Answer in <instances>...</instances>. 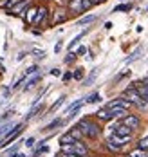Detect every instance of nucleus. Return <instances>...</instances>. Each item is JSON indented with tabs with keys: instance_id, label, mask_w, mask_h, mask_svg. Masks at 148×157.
<instances>
[{
	"instance_id": "obj_7",
	"label": "nucleus",
	"mask_w": 148,
	"mask_h": 157,
	"mask_svg": "<svg viewBox=\"0 0 148 157\" xmlns=\"http://www.w3.org/2000/svg\"><path fill=\"white\" fill-rule=\"evenodd\" d=\"M33 6V0H20L13 9H9V15H15V16H24L25 11Z\"/></svg>"
},
{
	"instance_id": "obj_44",
	"label": "nucleus",
	"mask_w": 148,
	"mask_h": 157,
	"mask_svg": "<svg viewBox=\"0 0 148 157\" xmlns=\"http://www.w3.org/2000/svg\"><path fill=\"white\" fill-rule=\"evenodd\" d=\"M139 83H141V85H145V87H148V76H146V78H143Z\"/></svg>"
},
{
	"instance_id": "obj_29",
	"label": "nucleus",
	"mask_w": 148,
	"mask_h": 157,
	"mask_svg": "<svg viewBox=\"0 0 148 157\" xmlns=\"http://www.w3.org/2000/svg\"><path fill=\"white\" fill-rule=\"evenodd\" d=\"M47 152H49V146H45V144L44 146H38L33 152V157H38V155H42V154H47Z\"/></svg>"
},
{
	"instance_id": "obj_15",
	"label": "nucleus",
	"mask_w": 148,
	"mask_h": 157,
	"mask_svg": "<svg viewBox=\"0 0 148 157\" xmlns=\"http://www.w3.org/2000/svg\"><path fill=\"white\" fill-rule=\"evenodd\" d=\"M36 11H38V7L36 6H31L27 11H25V15H24V20L29 24V25H33V22H34V16H36Z\"/></svg>"
},
{
	"instance_id": "obj_27",
	"label": "nucleus",
	"mask_w": 148,
	"mask_h": 157,
	"mask_svg": "<svg viewBox=\"0 0 148 157\" xmlns=\"http://www.w3.org/2000/svg\"><path fill=\"white\" fill-rule=\"evenodd\" d=\"M105 146H107V150H110V152H114V154H119V152L123 150V148H119L117 144H114V143H112V141H108V139L105 141Z\"/></svg>"
},
{
	"instance_id": "obj_34",
	"label": "nucleus",
	"mask_w": 148,
	"mask_h": 157,
	"mask_svg": "<svg viewBox=\"0 0 148 157\" xmlns=\"http://www.w3.org/2000/svg\"><path fill=\"white\" fill-rule=\"evenodd\" d=\"M76 58H78V56H76L74 52H70V51H69V54L65 56V60H63V62H65V63H72L74 60H76Z\"/></svg>"
},
{
	"instance_id": "obj_11",
	"label": "nucleus",
	"mask_w": 148,
	"mask_h": 157,
	"mask_svg": "<svg viewBox=\"0 0 148 157\" xmlns=\"http://www.w3.org/2000/svg\"><path fill=\"white\" fill-rule=\"evenodd\" d=\"M40 81H42V74H40V72H36V74H33V76H29V79H25V85L22 87V90H24V92L31 90V89H34Z\"/></svg>"
},
{
	"instance_id": "obj_16",
	"label": "nucleus",
	"mask_w": 148,
	"mask_h": 157,
	"mask_svg": "<svg viewBox=\"0 0 148 157\" xmlns=\"http://www.w3.org/2000/svg\"><path fill=\"white\" fill-rule=\"evenodd\" d=\"M65 99H67V96H60V98H58V99H56V101L51 105L49 109H47V114H52V112H56V110H58L60 107H62V105H63V103H65Z\"/></svg>"
},
{
	"instance_id": "obj_8",
	"label": "nucleus",
	"mask_w": 148,
	"mask_h": 157,
	"mask_svg": "<svg viewBox=\"0 0 148 157\" xmlns=\"http://www.w3.org/2000/svg\"><path fill=\"white\" fill-rule=\"evenodd\" d=\"M107 139H108V141H112L114 144H117L119 148H125V146L132 141V136H116V134H110Z\"/></svg>"
},
{
	"instance_id": "obj_35",
	"label": "nucleus",
	"mask_w": 148,
	"mask_h": 157,
	"mask_svg": "<svg viewBox=\"0 0 148 157\" xmlns=\"http://www.w3.org/2000/svg\"><path fill=\"white\" fill-rule=\"evenodd\" d=\"M24 144H25L27 148H33L34 144H36V139H34V137H27V139H25V143H24Z\"/></svg>"
},
{
	"instance_id": "obj_4",
	"label": "nucleus",
	"mask_w": 148,
	"mask_h": 157,
	"mask_svg": "<svg viewBox=\"0 0 148 157\" xmlns=\"http://www.w3.org/2000/svg\"><path fill=\"white\" fill-rule=\"evenodd\" d=\"M123 98L128 101V103H132V107H135V109H139V110H146L148 109V103H145L143 101V98L139 96V92L135 90V87L132 85V87H128L127 90H123Z\"/></svg>"
},
{
	"instance_id": "obj_6",
	"label": "nucleus",
	"mask_w": 148,
	"mask_h": 157,
	"mask_svg": "<svg viewBox=\"0 0 148 157\" xmlns=\"http://www.w3.org/2000/svg\"><path fill=\"white\" fill-rule=\"evenodd\" d=\"M119 123L125 126H128L130 130H137L139 126H141V119H139V116L137 114H127L125 117H121L119 119Z\"/></svg>"
},
{
	"instance_id": "obj_43",
	"label": "nucleus",
	"mask_w": 148,
	"mask_h": 157,
	"mask_svg": "<svg viewBox=\"0 0 148 157\" xmlns=\"http://www.w3.org/2000/svg\"><path fill=\"white\" fill-rule=\"evenodd\" d=\"M103 2H105V0H90L92 6H98V4H103Z\"/></svg>"
},
{
	"instance_id": "obj_21",
	"label": "nucleus",
	"mask_w": 148,
	"mask_h": 157,
	"mask_svg": "<svg viewBox=\"0 0 148 157\" xmlns=\"http://www.w3.org/2000/svg\"><path fill=\"white\" fill-rule=\"evenodd\" d=\"M62 123H63V119H60V117H56V119H52V121H51L49 125H45V126H44V132H51V130H54L56 126H60Z\"/></svg>"
},
{
	"instance_id": "obj_5",
	"label": "nucleus",
	"mask_w": 148,
	"mask_h": 157,
	"mask_svg": "<svg viewBox=\"0 0 148 157\" xmlns=\"http://www.w3.org/2000/svg\"><path fill=\"white\" fill-rule=\"evenodd\" d=\"M47 16H49V9L45 6H40L38 11H36V16H34V22L33 25L34 27H40V25H51L47 22Z\"/></svg>"
},
{
	"instance_id": "obj_22",
	"label": "nucleus",
	"mask_w": 148,
	"mask_h": 157,
	"mask_svg": "<svg viewBox=\"0 0 148 157\" xmlns=\"http://www.w3.org/2000/svg\"><path fill=\"white\" fill-rule=\"evenodd\" d=\"M103 98H101V94L99 92H94V94H90V96H87L85 98V103H89V105H92V103H99Z\"/></svg>"
},
{
	"instance_id": "obj_2",
	"label": "nucleus",
	"mask_w": 148,
	"mask_h": 157,
	"mask_svg": "<svg viewBox=\"0 0 148 157\" xmlns=\"http://www.w3.org/2000/svg\"><path fill=\"white\" fill-rule=\"evenodd\" d=\"M24 128H25V123H17V125L13 126V128L7 132V136H4V137L0 139V150H4V148L11 146L13 143H17L18 137H20L22 132H24Z\"/></svg>"
},
{
	"instance_id": "obj_3",
	"label": "nucleus",
	"mask_w": 148,
	"mask_h": 157,
	"mask_svg": "<svg viewBox=\"0 0 148 157\" xmlns=\"http://www.w3.org/2000/svg\"><path fill=\"white\" fill-rule=\"evenodd\" d=\"M60 152L62 154H72L78 157H87L89 155V146L83 141H74L72 144H60Z\"/></svg>"
},
{
	"instance_id": "obj_33",
	"label": "nucleus",
	"mask_w": 148,
	"mask_h": 157,
	"mask_svg": "<svg viewBox=\"0 0 148 157\" xmlns=\"http://www.w3.org/2000/svg\"><path fill=\"white\" fill-rule=\"evenodd\" d=\"M87 52H89V49L85 47V45H80V47L76 49V52H74V54H76V56H83V54H87Z\"/></svg>"
},
{
	"instance_id": "obj_9",
	"label": "nucleus",
	"mask_w": 148,
	"mask_h": 157,
	"mask_svg": "<svg viewBox=\"0 0 148 157\" xmlns=\"http://www.w3.org/2000/svg\"><path fill=\"white\" fill-rule=\"evenodd\" d=\"M112 107H123V109L130 110L132 109V103H128L123 96H119V98H116V99H112V101H108L107 105H105V109H112Z\"/></svg>"
},
{
	"instance_id": "obj_32",
	"label": "nucleus",
	"mask_w": 148,
	"mask_h": 157,
	"mask_svg": "<svg viewBox=\"0 0 148 157\" xmlns=\"http://www.w3.org/2000/svg\"><path fill=\"white\" fill-rule=\"evenodd\" d=\"M130 9H132V4H119V6L114 7V13H117V11H130Z\"/></svg>"
},
{
	"instance_id": "obj_31",
	"label": "nucleus",
	"mask_w": 148,
	"mask_h": 157,
	"mask_svg": "<svg viewBox=\"0 0 148 157\" xmlns=\"http://www.w3.org/2000/svg\"><path fill=\"white\" fill-rule=\"evenodd\" d=\"M137 148H139V150H146L148 152V136L137 141Z\"/></svg>"
},
{
	"instance_id": "obj_25",
	"label": "nucleus",
	"mask_w": 148,
	"mask_h": 157,
	"mask_svg": "<svg viewBox=\"0 0 148 157\" xmlns=\"http://www.w3.org/2000/svg\"><path fill=\"white\" fill-rule=\"evenodd\" d=\"M141 52H143V49H141V47H137V49H135V51H134V52L130 54V56H128V58L125 60V63H132V62H135V60H139Z\"/></svg>"
},
{
	"instance_id": "obj_20",
	"label": "nucleus",
	"mask_w": 148,
	"mask_h": 157,
	"mask_svg": "<svg viewBox=\"0 0 148 157\" xmlns=\"http://www.w3.org/2000/svg\"><path fill=\"white\" fill-rule=\"evenodd\" d=\"M69 9H70V11H74V13H83L82 0H70V2H69Z\"/></svg>"
},
{
	"instance_id": "obj_42",
	"label": "nucleus",
	"mask_w": 148,
	"mask_h": 157,
	"mask_svg": "<svg viewBox=\"0 0 148 157\" xmlns=\"http://www.w3.org/2000/svg\"><path fill=\"white\" fill-rule=\"evenodd\" d=\"M56 157H78V155H72V154H62V152H60Z\"/></svg>"
},
{
	"instance_id": "obj_1",
	"label": "nucleus",
	"mask_w": 148,
	"mask_h": 157,
	"mask_svg": "<svg viewBox=\"0 0 148 157\" xmlns=\"http://www.w3.org/2000/svg\"><path fill=\"white\" fill-rule=\"evenodd\" d=\"M76 126L82 130L85 139H98L99 136H101V125L96 123L94 119H90V117H85L82 121H78Z\"/></svg>"
},
{
	"instance_id": "obj_47",
	"label": "nucleus",
	"mask_w": 148,
	"mask_h": 157,
	"mask_svg": "<svg viewBox=\"0 0 148 157\" xmlns=\"http://www.w3.org/2000/svg\"><path fill=\"white\" fill-rule=\"evenodd\" d=\"M146 11H148V6H146Z\"/></svg>"
},
{
	"instance_id": "obj_38",
	"label": "nucleus",
	"mask_w": 148,
	"mask_h": 157,
	"mask_svg": "<svg viewBox=\"0 0 148 157\" xmlns=\"http://www.w3.org/2000/svg\"><path fill=\"white\" fill-rule=\"evenodd\" d=\"M33 54H36V56H38V58H42V60L45 58V51H40V49H34Z\"/></svg>"
},
{
	"instance_id": "obj_26",
	"label": "nucleus",
	"mask_w": 148,
	"mask_h": 157,
	"mask_svg": "<svg viewBox=\"0 0 148 157\" xmlns=\"http://www.w3.org/2000/svg\"><path fill=\"white\" fill-rule=\"evenodd\" d=\"M92 22H96V16L94 15H89V16H83L78 20V25H89V24H92Z\"/></svg>"
},
{
	"instance_id": "obj_12",
	"label": "nucleus",
	"mask_w": 148,
	"mask_h": 157,
	"mask_svg": "<svg viewBox=\"0 0 148 157\" xmlns=\"http://www.w3.org/2000/svg\"><path fill=\"white\" fill-rule=\"evenodd\" d=\"M94 117L96 119H99V121H114L116 117L110 114V110H107V109H99L96 114H94Z\"/></svg>"
},
{
	"instance_id": "obj_28",
	"label": "nucleus",
	"mask_w": 148,
	"mask_h": 157,
	"mask_svg": "<svg viewBox=\"0 0 148 157\" xmlns=\"http://www.w3.org/2000/svg\"><path fill=\"white\" fill-rule=\"evenodd\" d=\"M36 72H38V65H31V67H27V69H25V72H24L22 76L27 79L29 76H33V74H36Z\"/></svg>"
},
{
	"instance_id": "obj_10",
	"label": "nucleus",
	"mask_w": 148,
	"mask_h": 157,
	"mask_svg": "<svg viewBox=\"0 0 148 157\" xmlns=\"http://www.w3.org/2000/svg\"><path fill=\"white\" fill-rule=\"evenodd\" d=\"M110 128H112V134H116V136H132V134H134V130H130L128 126H125V125H121L119 119H117Z\"/></svg>"
},
{
	"instance_id": "obj_23",
	"label": "nucleus",
	"mask_w": 148,
	"mask_h": 157,
	"mask_svg": "<svg viewBox=\"0 0 148 157\" xmlns=\"http://www.w3.org/2000/svg\"><path fill=\"white\" fill-rule=\"evenodd\" d=\"M74 141H76V139L70 136V132H65L63 136H60V144H72Z\"/></svg>"
},
{
	"instance_id": "obj_24",
	"label": "nucleus",
	"mask_w": 148,
	"mask_h": 157,
	"mask_svg": "<svg viewBox=\"0 0 148 157\" xmlns=\"http://www.w3.org/2000/svg\"><path fill=\"white\" fill-rule=\"evenodd\" d=\"M69 132H70V136H72V137H74V139H76V141H85V137H83L82 130H80V128H78V126H74V128H70V130H69Z\"/></svg>"
},
{
	"instance_id": "obj_40",
	"label": "nucleus",
	"mask_w": 148,
	"mask_h": 157,
	"mask_svg": "<svg viewBox=\"0 0 148 157\" xmlns=\"http://www.w3.org/2000/svg\"><path fill=\"white\" fill-rule=\"evenodd\" d=\"M51 74H52V76H62V71H60V69H52Z\"/></svg>"
},
{
	"instance_id": "obj_41",
	"label": "nucleus",
	"mask_w": 148,
	"mask_h": 157,
	"mask_svg": "<svg viewBox=\"0 0 148 157\" xmlns=\"http://www.w3.org/2000/svg\"><path fill=\"white\" fill-rule=\"evenodd\" d=\"M60 51H62V42H58V44L54 45V52H56V54H58Z\"/></svg>"
},
{
	"instance_id": "obj_18",
	"label": "nucleus",
	"mask_w": 148,
	"mask_h": 157,
	"mask_svg": "<svg viewBox=\"0 0 148 157\" xmlns=\"http://www.w3.org/2000/svg\"><path fill=\"white\" fill-rule=\"evenodd\" d=\"M17 125V123H13V121H7V123H2L0 125V139L4 137V136H7V132L13 128V126Z\"/></svg>"
},
{
	"instance_id": "obj_13",
	"label": "nucleus",
	"mask_w": 148,
	"mask_h": 157,
	"mask_svg": "<svg viewBox=\"0 0 148 157\" xmlns=\"http://www.w3.org/2000/svg\"><path fill=\"white\" fill-rule=\"evenodd\" d=\"M134 87H135V90L139 92V96L143 98V101L145 103H148V87H145V85H141L139 81H135V83H132Z\"/></svg>"
},
{
	"instance_id": "obj_19",
	"label": "nucleus",
	"mask_w": 148,
	"mask_h": 157,
	"mask_svg": "<svg viewBox=\"0 0 148 157\" xmlns=\"http://www.w3.org/2000/svg\"><path fill=\"white\" fill-rule=\"evenodd\" d=\"M98 71H99V69H94L87 78H83V87H89V85H92V83H94V79H96V76H98Z\"/></svg>"
},
{
	"instance_id": "obj_37",
	"label": "nucleus",
	"mask_w": 148,
	"mask_h": 157,
	"mask_svg": "<svg viewBox=\"0 0 148 157\" xmlns=\"http://www.w3.org/2000/svg\"><path fill=\"white\" fill-rule=\"evenodd\" d=\"M62 79H63V81H70V79H72V72H70V71H67L65 74H62Z\"/></svg>"
},
{
	"instance_id": "obj_45",
	"label": "nucleus",
	"mask_w": 148,
	"mask_h": 157,
	"mask_svg": "<svg viewBox=\"0 0 148 157\" xmlns=\"http://www.w3.org/2000/svg\"><path fill=\"white\" fill-rule=\"evenodd\" d=\"M105 29H107V31L112 29V22H107V24H105Z\"/></svg>"
},
{
	"instance_id": "obj_14",
	"label": "nucleus",
	"mask_w": 148,
	"mask_h": 157,
	"mask_svg": "<svg viewBox=\"0 0 148 157\" xmlns=\"http://www.w3.org/2000/svg\"><path fill=\"white\" fill-rule=\"evenodd\" d=\"M67 20V15L63 9H58V11H54V18L51 20V25H56V24H62V22H65Z\"/></svg>"
},
{
	"instance_id": "obj_30",
	"label": "nucleus",
	"mask_w": 148,
	"mask_h": 157,
	"mask_svg": "<svg viewBox=\"0 0 148 157\" xmlns=\"http://www.w3.org/2000/svg\"><path fill=\"white\" fill-rule=\"evenodd\" d=\"M85 78V71H83L82 67H78L74 72H72V79H83Z\"/></svg>"
},
{
	"instance_id": "obj_36",
	"label": "nucleus",
	"mask_w": 148,
	"mask_h": 157,
	"mask_svg": "<svg viewBox=\"0 0 148 157\" xmlns=\"http://www.w3.org/2000/svg\"><path fill=\"white\" fill-rule=\"evenodd\" d=\"M92 7V4H90V0H82V9L83 11H89Z\"/></svg>"
},
{
	"instance_id": "obj_39",
	"label": "nucleus",
	"mask_w": 148,
	"mask_h": 157,
	"mask_svg": "<svg viewBox=\"0 0 148 157\" xmlns=\"http://www.w3.org/2000/svg\"><path fill=\"white\" fill-rule=\"evenodd\" d=\"M2 96H4V99H6V98H9V96H11V89H9V87H7V89H4V90H2Z\"/></svg>"
},
{
	"instance_id": "obj_46",
	"label": "nucleus",
	"mask_w": 148,
	"mask_h": 157,
	"mask_svg": "<svg viewBox=\"0 0 148 157\" xmlns=\"http://www.w3.org/2000/svg\"><path fill=\"white\" fill-rule=\"evenodd\" d=\"M24 58H25V52H20V54H18V58H17V60L20 62V60H24Z\"/></svg>"
},
{
	"instance_id": "obj_17",
	"label": "nucleus",
	"mask_w": 148,
	"mask_h": 157,
	"mask_svg": "<svg viewBox=\"0 0 148 157\" xmlns=\"http://www.w3.org/2000/svg\"><path fill=\"white\" fill-rule=\"evenodd\" d=\"M87 33H89V29H85V31H82L80 34H76V36H74V38H72V40L69 42V45H67V49H69V51H70V49H74L76 45H78V44H80V40H82V38L85 36V34H87Z\"/></svg>"
}]
</instances>
